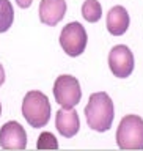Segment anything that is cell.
I'll list each match as a JSON object with an SVG mask.
<instances>
[{
  "label": "cell",
  "mask_w": 143,
  "mask_h": 151,
  "mask_svg": "<svg viewBox=\"0 0 143 151\" xmlns=\"http://www.w3.org/2000/svg\"><path fill=\"white\" fill-rule=\"evenodd\" d=\"M131 19L129 13L126 11L124 6L116 5V6L110 8V11L107 14V30L113 36H121L124 35L126 30L129 28Z\"/></svg>",
  "instance_id": "10"
},
{
  "label": "cell",
  "mask_w": 143,
  "mask_h": 151,
  "mask_svg": "<svg viewBox=\"0 0 143 151\" xmlns=\"http://www.w3.org/2000/svg\"><path fill=\"white\" fill-rule=\"evenodd\" d=\"M116 143L121 150H143V118L123 116L116 129Z\"/></svg>",
  "instance_id": "3"
},
{
  "label": "cell",
  "mask_w": 143,
  "mask_h": 151,
  "mask_svg": "<svg viewBox=\"0 0 143 151\" xmlns=\"http://www.w3.org/2000/svg\"><path fill=\"white\" fill-rule=\"evenodd\" d=\"M87 32L80 22H69L60 33V46L69 57H79L87 47Z\"/></svg>",
  "instance_id": "5"
},
{
  "label": "cell",
  "mask_w": 143,
  "mask_h": 151,
  "mask_svg": "<svg viewBox=\"0 0 143 151\" xmlns=\"http://www.w3.org/2000/svg\"><path fill=\"white\" fill-rule=\"evenodd\" d=\"M0 115H2V104H0Z\"/></svg>",
  "instance_id": "16"
},
{
  "label": "cell",
  "mask_w": 143,
  "mask_h": 151,
  "mask_svg": "<svg viewBox=\"0 0 143 151\" xmlns=\"http://www.w3.org/2000/svg\"><path fill=\"white\" fill-rule=\"evenodd\" d=\"M115 110L110 96L106 91L93 93L85 107V118L90 129L96 132H106L112 127Z\"/></svg>",
  "instance_id": "1"
},
{
  "label": "cell",
  "mask_w": 143,
  "mask_h": 151,
  "mask_svg": "<svg viewBox=\"0 0 143 151\" xmlns=\"http://www.w3.org/2000/svg\"><path fill=\"white\" fill-rule=\"evenodd\" d=\"M0 146L3 150H25L27 132L17 121H8L0 127Z\"/></svg>",
  "instance_id": "7"
},
{
  "label": "cell",
  "mask_w": 143,
  "mask_h": 151,
  "mask_svg": "<svg viewBox=\"0 0 143 151\" xmlns=\"http://www.w3.org/2000/svg\"><path fill=\"white\" fill-rule=\"evenodd\" d=\"M22 115L32 127H44L50 118L49 98L38 90L28 91L22 101Z\"/></svg>",
  "instance_id": "2"
},
{
  "label": "cell",
  "mask_w": 143,
  "mask_h": 151,
  "mask_svg": "<svg viewBox=\"0 0 143 151\" xmlns=\"http://www.w3.org/2000/svg\"><path fill=\"white\" fill-rule=\"evenodd\" d=\"M33 0H16V3H17V6H21V8H28L32 5Z\"/></svg>",
  "instance_id": "14"
},
{
  "label": "cell",
  "mask_w": 143,
  "mask_h": 151,
  "mask_svg": "<svg viewBox=\"0 0 143 151\" xmlns=\"http://www.w3.org/2000/svg\"><path fill=\"white\" fill-rule=\"evenodd\" d=\"M36 148L38 150H58V142H57L55 135L50 134V132H41Z\"/></svg>",
  "instance_id": "13"
},
{
  "label": "cell",
  "mask_w": 143,
  "mask_h": 151,
  "mask_svg": "<svg viewBox=\"0 0 143 151\" xmlns=\"http://www.w3.org/2000/svg\"><path fill=\"white\" fill-rule=\"evenodd\" d=\"M109 68L118 79L129 77L134 71V55L129 47L124 44L112 47V50L109 52Z\"/></svg>",
  "instance_id": "6"
},
{
  "label": "cell",
  "mask_w": 143,
  "mask_h": 151,
  "mask_svg": "<svg viewBox=\"0 0 143 151\" xmlns=\"http://www.w3.org/2000/svg\"><path fill=\"white\" fill-rule=\"evenodd\" d=\"M55 126L57 131L66 139H71L79 132L80 120L79 113L74 109H60L55 116Z\"/></svg>",
  "instance_id": "9"
},
{
  "label": "cell",
  "mask_w": 143,
  "mask_h": 151,
  "mask_svg": "<svg viewBox=\"0 0 143 151\" xmlns=\"http://www.w3.org/2000/svg\"><path fill=\"white\" fill-rule=\"evenodd\" d=\"M3 82H5V69H3V66L0 65V87L3 85Z\"/></svg>",
  "instance_id": "15"
},
{
  "label": "cell",
  "mask_w": 143,
  "mask_h": 151,
  "mask_svg": "<svg viewBox=\"0 0 143 151\" xmlns=\"http://www.w3.org/2000/svg\"><path fill=\"white\" fill-rule=\"evenodd\" d=\"M54 96L61 109H74L82 98L79 80L69 74L58 76L54 83Z\"/></svg>",
  "instance_id": "4"
},
{
  "label": "cell",
  "mask_w": 143,
  "mask_h": 151,
  "mask_svg": "<svg viewBox=\"0 0 143 151\" xmlns=\"http://www.w3.org/2000/svg\"><path fill=\"white\" fill-rule=\"evenodd\" d=\"M14 21V9L9 0H0V33L9 30Z\"/></svg>",
  "instance_id": "11"
},
{
  "label": "cell",
  "mask_w": 143,
  "mask_h": 151,
  "mask_svg": "<svg viewBox=\"0 0 143 151\" xmlns=\"http://www.w3.org/2000/svg\"><path fill=\"white\" fill-rule=\"evenodd\" d=\"M82 16L87 22H98L102 16V8L98 0H85L82 5Z\"/></svg>",
  "instance_id": "12"
},
{
  "label": "cell",
  "mask_w": 143,
  "mask_h": 151,
  "mask_svg": "<svg viewBox=\"0 0 143 151\" xmlns=\"http://www.w3.org/2000/svg\"><path fill=\"white\" fill-rule=\"evenodd\" d=\"M38 13L42 24L55 27L66 14V2L65 0H41Z\"/></svg>",
  "instance_id": "8"
}]
</instances>
